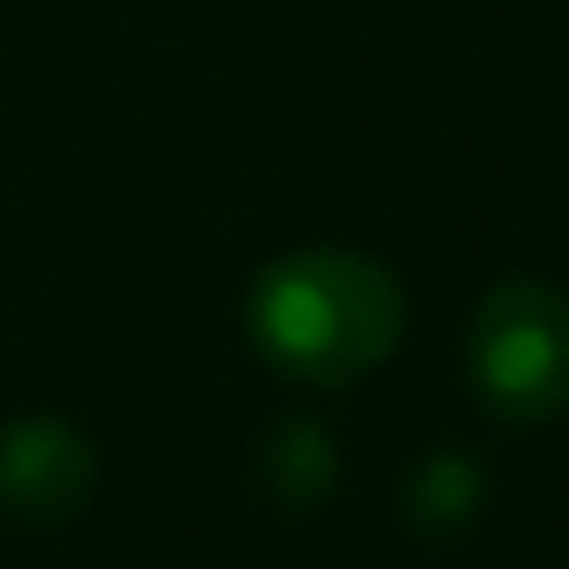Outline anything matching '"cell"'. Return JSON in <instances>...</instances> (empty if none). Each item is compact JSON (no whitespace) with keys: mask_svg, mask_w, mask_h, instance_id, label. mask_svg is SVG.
Segmentation results:
<instances>
[{"mask_svg":"<svg viewBox=\"0 0 569 569\" xmlns=\"http://www.w3.org/2000/svg\"><path fill=\"white\" fill-rule=\"evenodd\" d=\"M251 343L307 386H349L373 373L405 337V288L368 251L312 246L258 276L246 300Z\"/></svg>","mask_w":569,"mask_h":569,"instance_id":"obj_1","label":"cell"},{"mask_svg":"<svg viewBox=\"0 0 569 569\" xmlns=\"http://www.w3.org/2000/svg\"><path fill=\"white\" fill-rule=\"evenodd\" d=\"M471 386L502 422H551L569 410V295L508 276L471 319Z\"/></svg>","mask_w":569,"mask_h":569,"instance_id":"obj_2","label":"cell"},{"mask_svg":"<svg viewBox=\"0 0 569 569\" xmlns=\"http://www.w3.org/2000/svg\"><path fill=\"white\" fill-rule=\"evenodd\" d=\"M92 496V447L62 417H19L0 429V508L19 527H62Z\"/></svg>","mask_w":569,"mask_h":569,"instance_id":"obj_3","label":"cell"},{"mask_svg":"<svg viewBox=\"0 0 569 569\" xmlns=\"http://www.w3.org/2000/svg\"><path fill=\"white\" fill-rule=\"evenodd\" d=\"M331 471H337V453H331L319 422H282V429L270 435V447H263V478H270V490L295 508L319 502V496L331 490Z\"/></svg>","mask_w":569,"mask_h":569,"instance_id":"obj_4","label":"cell"},{"mask_svg":"<svg viewBox=\"0 0 569 569\" xmlns=\"http://www.w3.org/2000/svg\"><path fill=\"white\" fill-rule=\"evenodd\" d=\"M471 508H478V466L459 453L429 459L417 471V483H410V520L422 532H453Z\"/></svg>","mask_w":569,"mask_h":569,"instance_id":"obj_5","label":"cell"}]
</instances>
